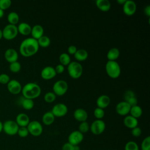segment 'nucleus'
Returning a JSON list of instances; mask_svg holds the SVG:
<instances>
[{"instance_id": "nucleus-46", "label": "nucleus", "mask_w": 150, "mask_h": 150, "mask_svg": "<svg viewBox=\"0 0 150 150\" xmlns=\"http://www.w3.org/2000/svg\"><path fill=\"white\" fill-rule=\"evenodd\" d=\"M144 13L148 17L150 16V6L149 5H148L146 6L145 7V8H144Z\"/></svg>"}, {"instance_id": "nucleus-39", "label": "nucleus", "mask_w": 150, "mask_h": 150, "mask_svg": "<svg viewBox=\"0 0 150 150\" xmlns=\"http://www.w3.org/2000/svg\"><path fill=\"white\" fill-rule=\"evenodd\" d=\"M17 134L21 138H25L29 134L28 129L26 127H19L17 132Z\"/></svg>"}, {"instance_id": "nucleus-25", "label": "nucleus", "mask_w": 150, "mask_h": 150, "mask_svg": "<svg viewBox=\"0 0 150 150\" xmlns=\"http://www.w3.org/2000/svg\"><path fill=\"white\" fill-rule=\"evenodd\" d=\"M88 56V53L87 51L83 49H77L76 52L74 54V58L79 62H83L86 60Z\"/></svg>"}, {"instance_id": "nucleus-22", "label": "nucleus", "mask_w": 150, "mask_h": 150, "mask_svg": "<svg viewBox=\"0 0 150 150\" xmlns=\"http://www.w3.org/2000/svg\"><path fill=\"white\" fill-rule=\"evenodd\" d=\"M43 32L44 30L42 26L40 25H35L32 27L30 34L33 39L38 40L43 35Z\"/></svg>"}, {"instance_id": "nucleus-35", "label": "nucleus", "mask_w": 150, "mask_h": 150, "mask_svg": "<svg viewBox=\"0 0 150 150\" xmlns=\"http://www.w3.org/2000/svg\"><path fill=\"white\" fill-rule=\"evenodd\" d=\"M56 94L52 91H49L46 93L44 96V100L46 102L48 103H53L56 100Z\"/></svg>"}, {"instance_id": "nucleus-51", "label": "nucleus", "mask_w": 150, "mask_h": 150, "mask_svg": "<svg viewBox=\"0 0 150 150\" xmlns=\"http://www.w3.org/2000/svg\"><path fill=\"white\" fill-rule=\"evenodd\" d=\"M2 38V30L0 29V40Z\"/></svg>"}, {"instance_id": "nucleus-12", "label": "nucleus", "mask_w": 150, "mask_h": 150, "mask_svg": "<svg viewBox=\"0 0 150 150\" xmlns=\"http://www.w3.org/2000/svg\"><path fill=\"white\" fill-rule=\"evenodd\" d=\"M123 12L127 16L133 15L137 10V5L132 0H126L122 5Z\"/></svg>"}, {"instance_id": "nucleus-41", "label": "nucleus", "mask_w": 150, "mask_h": 150, "mask_svg": "<svg viewBox=\"0 0 150 150\" xmlns=\"http://www.w3.org/2000/svg\"><path fill=\"white\" fill-rule=\"evenodd\" d=\"M10 81L9 76L6 73H2L0 74V83L2 84H8Z\"/></svg>"}, {"instance_id": "nucleus-45", "label": "nucleus", "mask_w": 150, "mask_h": 150, "mask_svg": "<svg viewBox=\"0 0 150 150\" xmlns=\"http://www.w3.org/2000/svg\"><path fill=\"white\" fill-rule=\"evenodd\" d=\"M77 47L76 46H75L74 45H70L67 48V52L69 53V54H74V53L76 52L77 51Z\"/></svg>"}, {"instance_id": "nucleus-5", "label": "nucleus", "mask_w": 150, "mask_h": 150, "mask_svg": "<svg viewBox=\"0 0 150 150\" xmlns=\"http://www.w3.org/2000/svg\"><path fill=\"white\" fill-rule=\"evenodd\" d=\"M19 127L15 121L9 120L3 123L2 131L7 135L13 136L17 134Z\"/></svg>"}, {"instance_id": "nucleus-26", "label": "nucleus", "mask_w": 150, "mask_h": 150, "mask_svg": "<svg viewBox=\"0 0 150 150\" xmlns=\"http://www.w3.org/2000/svg\"><path fill=\"white\" fill-rule=\"evenodd\" d=\"M55 117L51 111L46 112L42 116V122L46 125H50L52 124L54 121Z\"/></svg>"}, {"instance_id": "nucleus-15", "label": "nucleus", "mask_w": 150, "mask_h": 150, "mask_svg": "<svg viewBox=\"0 0 150 150\" xmlns=\"http://www.w3.org/2000/svg\"><path fill=\"white\" fill-rule=\"evenodd\" d=\"M56 75V72L54 70V68L47 66L45 67H44L41 72H40V76L42 79L45 80H50L54 77Z\"/></svg>"}, {"instance_id": "nucleus-29", "label": "nucleus", "mask_w": 150, "mask_h": 150, "mask_svg": "<svg viewBox=\"0 0 150 150\" xmlns=\"http://www.w3.org/2000/svg\"><path fill=\"white\" fill-rule=\"evenodd\" d=\"M129 114H130V115L138 119L142 114V108L138 105L132 106L131 107V109L129 111Z\"/></svg>"}, {"instance_id": "nucleus-4", "label": "nucleus", "mask_w": 150, "mask_h": 150, "mask_svg": "<svg viewBox=\"0 0 150 150\" xmlns=\"http://www.w3.org/2000/svg\"><path fill=\"white\" fill-rule=\"evenodd\" d=\"M83 66L78 62H71L67 66L68 73L73 79H77L80 77L83 74Z\"/></svg>"}, {"instance_id": "nucleus-23", "label": "nucleus", "mask_w": 150, "mask_h": 150, "mask_svg": "<svg viewBox=\"0 0 150 150\" xmlns=\"http://www.w3.org/2000/svg\"><path fill=\"white\" fill-rule=\"evenodd\" d=\"M18 33H21L22 35L27 36L30 34L32 27L30 25L26 22H21L17 26Z\"/></svg>"}, {"instance_id": "nucleus-10", "label": "nucleus", "mask_w": 150, "mask_h": 150, "mask_svg": "<svg viewBox=\"0 0 150 150\" xmlns=\"http://www.w3.org/2000/svg\"><path fill=\"white\" fill-rule=\"evenodd\" d=\"M51 112L56 117H62L66 115L68 112V108L64 103H57L52 108Z\"/></svg>"}, {"instance_id": "nucleus-33", "label": "nucleus", "mask_w": 150, "mask_h": 150, "mask_svg": "<svg viewBox=\"0 0 150 150\" xmlns=\"http://www.w3.org/2000/svg\"><path fill=\"white\" fill-rule=\"evenodd\" d=\"M124 150H139V148L136 142L129 141L125 144Z\"/></svg>"}, {"instance_id": "nucleus-13", "label": "nucleus", "mask_w": 150, "mask_h": 150, "mask_svg": "<svg viewBox=\"0 0 150 150\" xmlns=\"http://www.w3.org/2000/svg\"><path fill=\"white\" fill-rule=\"evenodd\" d=\"M7 88L9 92L12 94H18L22 91L21 84L15 79L10 80L7 84Z\"/></svg>"}, {"instance_id": "nucleus-37", "label": "nucleus", "mask_w": 150, "mask_h": 150, "mask_svg": "<svg viewBox=\"0 0 150 150\" xmlns=\"http://www.w3.org/2000/svg\"><path fill=\"white\" fill-rule=\"evenodd\" d=\"M141 150H150V137H145L142 141L141 145Z\"/></svg>"}, {"instance_id": "nucleus-48", "label": "nucleus", "mask_w": 150, "mask_h": 150, "mask_svg": "<svg viewBox=\"0 0 150 150\" xmlns=\"http://www.w3.org/2000/svg\"><path fill=\"white\" fill-rule=\"evenodd\" d=\"M4 11L0 9V18H2L4 16Z\"/></svg>"}, {"instance_id": "nucleus-50", "label": "nucleus", "mask_w": 150, "mask_h": 150, "mask_svg": "<svg viewBox=\"0 0 150 150\" xmlns=\"http://www.w3.org/2000/svg\"><path fill=\"white\" fill-rule=\"evenodd\" d=\"M2 126H3V123L0 120V133L2 131Z\"/></svg>"}, {"instance_id": "nucleus-28", "label": "nucleus", "mask_w": 150, "mask_h": 150, "mask_svg": "<svg viewBox=\"0 0 150 150\" xmlns=\"http://www.w3.org/2000/svg\"><path fill=\"white\" fill-rule=\"evenodd\" d=\"M20 103L21 106L26 110H30L34 107V102L33 100L26 98L23 97L22 98Z\"/></svg>"}, {"instance_id": "nucleus-49", "label": "nucleus", "mask_w": 150, "mask_h": 150, "mask_svg": "<svg viewBox=\"0 0 150 150\" xmlns=\"http://www.w3.org/2000/svg\"><path fill=\"white\" fill-rule=\"evenodd\" d=\"M73 150H80V148L79 145H74Z\"/></svg>"}, {"instance_id": "nucleus-8", "label": "nucleus", "mask_w": 150, "mask_h": 150, "mask_svg": "<svg viewBox=\"0 0 150 150\" xmlns=\"http://www.w3.org/2000/svg\"><path fill=\"white\" fill-rule=\"evenodd\" d=\"M26 127L28 129L29 134L33 137H39L42 134L43 127L41 123L38 121L34 120L30 121Z\"/></svg>"}, {"instance_id": "nucleus-11", "label": "nucleus", "mask_w": 150, "mask_h": 150, "mask_svg": "<svg viewBox=\"0 0 150 150\" xmlns=\"http://www.w3.org/2000/svg\"><path fill=\"white\" fill-rule=\"evenodd\" d=\"M84 139V135L79 130L72 131L68 136V142L73 145H79Z\"/></svg>"}, {"instance_id": "nucleus-1", "label": "nucleus", "mask_w": 150, "mask_h": 150, "mask_svg": "<svg viewBox=\"0 0 150 150\" xmlns=\"http://www.w3.org/2000/svg\"><path fill=\"white\" fill-rule=\"evenodd\" d=\"M39 46L36 39L33 38L25 39L20 44L19 52L24 57H30L39 50Z\"/></svg>"}, {"instance_id": "nucleus-18", "label": "nucleus", "mask_w": 150, "mask_h": 150, "mask_svg": "<svg viewBox=\"0 0 150 150\" xmlns=\"http://www.w3.org/2000/svg\"><path fill=\"white\" fill-rule=\"evenodd\" d=\"M73 117L75 120L81 122L86 121L88 118V114L85 110L81 108H79L75 110L73 112Z\"/></svg>"}, {"instance_id": "nucleus-47", "label": "nucleus", "mask_w": 150, "mask_h": 150, "mask_svg": "<svg viewBox=\"0 0 150 150\" xmlns=\"http://www.w3.org/2000/svg\"><path fill=\"white\" fill-rule=\"evenodd\" d=\"M125 1H126V0H117V2L118 4H119L120 5H123V4L125 2Z\"/></svg>"}, {"instance_id": "nucleus-24", "label": "nucleus", "mask_w": 150, "mask_h": 150, "mask_svg": "<svg viewBox=\"0 0 150 150\" xmlns=\"http://www.w3.org/2000/svg\"><path fill=\"white\" fill-rule=\"evenodd\" d=\"M96 5L103 12H107L111 8V4L108 0H97Z\"/></svg>"}, {"instance_id": "nucleus-32", "label": "nucleus", "mask_w": 150, "mask_h": 150, "mask_svg": "<svg viewBox=\"0 0 150 150\" xmlns=\"http://www.w3.org/2000/svg\"><path fill=\"white\" fill-rule=\"evenodd\" d=\"M60 64L63 66H68V64L71 62V58L69 54L66 53H63L60 54L59 58Z\"/></svg>"}, {"instance_id": "nucleus-3", "label": "nucleus", "mask_w": 150, "mask_h": 150, "mask_svg": "<svg viewBox=\"0 0 150 150\" xmlns=\"http://www.w3.org/2000/svg\"><path fill=\"white\" fill-rule=\"evenodd\" d=\"M105 71L112 79L118 78L121 74V67L116 61L108 60L105 64Z\"/></svg>"}, {"instance_id": "nucleus-42", "label": "nucleus", "mask_w": 150, "mask_h": 150, "mask_svg": "<svg viewBox=\"0 0 150 150\" xmlns=\"http://www.w3.org/2000/svg\"><path fill=\"white\" fill-rule=\"evenodd\" d=\"M141 133H142V130L138 127H136L131 129V134L134 137H139L141 135Z\"/></svg>"}, {"instance_id": "nucleus-31", "label": "nucleus", "mask_w": 150, "mask_h": 150, "mask_svg": "<svg viewBox=\"0 0 150 150\" xmlns=\"http://www.w3.org/2000/svg\"><path fill=\"white\" fill-rule=\"evenodd\" d=\"M38 43L39 45V46L40 47H47L50 44V38L47 36H45L43 35L42 36H41L40 38H39L38 40Z\"/></svg>"}, {"instance_id": "nucleus-20", "label": "nucleus", "mask_w": 150, "mask_h": 150, "mask_svg": "<svg viewBox=\"0 0 150 150\" xmlns=\"http://www.w3.org/2000/svg\"><path fill=\"white\" fill-rule=\"evenodd\" d=\"M15 122L19 127H27L30 122L29 116L25 113H19L17 115Z\"/></svg>"}, {"instance_id": "nucleus-9", "label": "nucleus", "mask_w": 150, "mask_h": 150, "mask_svg": "<svg viewBox=\"0 0 150 150\" xmlns=\"http://www.w3.org/2000/svg\"><path fill=\"white\" fill-rule=\"evenodd\" d=\"M105 129V124L102 120H96L90 125V130L96 135L103 133Z\"/></svg>"}, {"instance_id": "nucleus-40", "label": "nucleus", "mask_w": 150, "mask_h": 150, "mask_svg": "<svg viewBox=\"0 0 150 150\" xmlns=\"http://www.w3.org/2000/svg\"><path fill=\"white\" fill-rule=\"evenodd\" d=\"M11 0H0V9L3 11L7 9L11 6Z\"/></svg>"}, {"instance_id": "nucleus-16", "label": "nucleus", "mask_w": 150, "mask_h": 150, "mask_svg": "<svg viewBox=\"0 0 150 150\" xmlns=\"http://www.w3.org/2000/svg\"><path fill=\"white\" fill-rule=\"evenodd\" d=\"M4 57L5 60L11 63L18 61V53L17 51L12 48H9L5 50L4 53Z\"/></svg>"}, {"instance_id": "nucleus-27", "label": "nucleus", "mask_w": 150, "mask_h": 150, "mask_svg": "<svg viewBox=\"0 0 150 150\" xmlns=\"http://www.w3.org/2000/svg\"><path fill=\"white\" fill-rule=\"evenodd\" d=\"M120 50L116 47H112L110 49L107 54V57L108 60L115 61L116 59L120 56Z\"/></svg>"}, {"instance_id": "nucleus-6", "label": "nucleus", "mask_w": 150, "mask_h": 150, "mask_svg": "<svg viewBox=\"0 0 150 150\" xmlns=\"http://www.w3.org/2000/svg\"><path fill=\"white\" fill-rule=\"evenodd\" d=\"M2 31V38L6 40H12L15 39L18 34L17 26L9 23L6 25Z\"/></svg>"}, {"instance_id": "nucleus-44", "label": "nucleus", "mask_w": 150, "mask_h": 150, "mask_svg": "<svg viewBox=\"0 0 150 150\" xmlns=\"http://www.w3.org/2000/svg\"><path fill=\"white\" fill-rule=\"evenodd\" d=\"M73 146L74 145L70 144L67 142L63 145L62 150H73Z\"/></svg>"}, {"instance_id": "nucleus-30", "label": "nucleus", "mask_w": 150, "mask_h": 150, "mask_svg": "<svg viewBox=\"0 0 150 150\" xmlns=\"http://www.w3.org/2000/svg\"><path fill=\"white\" fill-rule=\"evenodd\" d=\"M7 20L9 24L16 25L19 22V16L16 12H11L7 16Z\"/></svg>"}, {"instance_id": "nucleus-17", "label": "nucleus", "mask_w": 150, "mask_h": 150, "mask_svg": "<svg viewBox=\"0 0 150 150\" xmlns=\"http://www.w3.org/2000/svg\"><path fill=\"white\" fill-rule=\"evenodd\" d=\"M124 97V101L128 103L131 107L137 105L138 100L135 96V94L134 93V91L131 90H127L125 93Z\"/></svg>"}, {"instance_id": "nucleus-14", "label": "nucleus", "mask_w": 150, "mask_h": 150, "mask_svg": "<svg viewBox=\"0 0 150 150\" xmlns=\"http://www.w3.org/2000/svg\"><path fill=\"white\" fill-rule=\"evenodd\" d=\"M130 105L125 101L119 102L115 107L116 112L120 115L126 116L129 113L131 109Z\"/></svg>"}, {"instance_id": "nucleus-43", "label": "nucleus", "mask_w": 150, "mask_h": 150, "mask_svg": "<svg viewBox=\"0 0 150 150\" xmlns=\"http://www.w3.org/2000/svg\"><path fill=\"white\" fill-rule=\"evenodd\" d=\"M54 70L56 72V74L62 73L64 71V66L61 64H59L56 66V67L54 68Z\"/></svg>"}, {"instance_id": "nucleus-34", "label": "nucleus", "mask_w": 150, "mask_h": 150, "mask_svg": "<svg viewBox=\"0 0 150 150\" xmlns=\"http://www.w3.org/2000/svg\"><path fill=\"white\" fill-rule=\"evenodd\" d=\"M9 68L11 71L13 73H18L21 70V64L19 62L16 61V62L10 63Z\"/></svg>"}, {"instance_id": "nucleus-19", "label": "nucleus", "mask_w": 150, "mask_h": 150, "mask_svg": "<svg viewBox=\"0 0 150 150\" xmlns=\"http://www.w3.org/2000/svg\"><path fill=\"white\" fill-rule=\"evenodd\" d=\"M110 104V97L105 95V94H103L100 96L97 100H96V104L97 107L104 109L107 108Z\"/></svg>"}, {"instance_id": "nucleus-38", "label": "nucleus", "mask_w": 150, "mask_h": 150, "mask_svg": "<svg viewBox=\"0 0 150 150\" xmlns=\"http://www.w3.org/2000/svg\"><path fill=\"white\" fill-rule=\"evenodd\" d=\"M94 115L97 120H101L104 116V111L103 109L97 107L94 110Z\"/></svg>"}, {"instance_id": "nucleus-21", "label": "nucleus", "mask_w": 150, "mask_h": 150, "mask_svg": "<svg viewBox=\"0 0 150 150\" xmlns=\"http://www.w3.org/2000/svg\"><path fill=\"white\" fill-rule=\"evenodd\" d=\"M124 125L129 129H132L136 127H138V119L133 117L132 116L129 115H126L123 120Z\"/></svg>"}, {"instance_id": "nucleus-7", "label": "nucleus", "mask_w": 150, "mask_h": 150, "mask_svg": "<svg viewBox=\"0 0 150 150\" xmlns=\"http://www.w3.org/2000/svg\"><path fill=\"white\" fill-rule=\"evenodd\" d=\"M67 90L68 84L64 80H59L53 84V90L56 96H63L66 93Z\"/></svg>"}, {"instance_id": "nucleus-36", "label": "nucleus", "mask_w": 150, "mask_h": 150, "mask_svg": "<svg viewBox=\"0 0 150 150\" xmlns=\"http://www.w3.org/2000/svg\"><path fill=\"white\" fill-rule=\"evenodd\" d=\"M90 130V125L87 121L80 122L79 125V131L83 134L87 132Z\"/></svg>"}, {"instance_id": "nucleus-2", "label": "nucleus", "mask_w": 150, "mask_h": 150, "mask_svg": "<svg viewBox=\"0 0 150 150\" xmlns=\"http://www.w3.org/2000/svg\"><path fill=\"white\" fill-rule=\"evenodd\" d=\"M21 92L24 98L33 100L40 95L41 88L37 83L30 82L22 87Z\"/></svg>"}]
</instances>
